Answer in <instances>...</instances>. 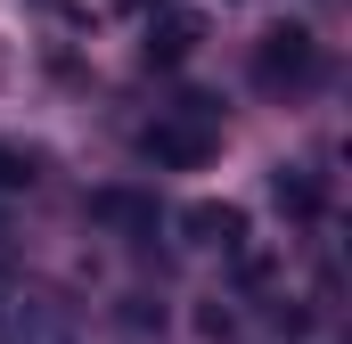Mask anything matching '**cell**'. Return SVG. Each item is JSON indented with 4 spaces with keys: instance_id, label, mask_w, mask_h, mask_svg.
I'll return each instance as SVG.
<instances>
[{
    "instance_id": "obj_3",
    "label": "cell",
    "mask_w": 352,
    "mask_h": 344,
    "mask_svg": "<svg viewBox=\"0 0 352 344\" xmlns=\"http://www.w3.org/2000/svg\"><path fill=\"white\" fill-rule=\"evenodd\" d=\"M90 222H107L123 238H156V197H140V189H90Z\"/></svg>"
},
{
    "instance_id": "obj_7",
    "label": "cell",
    "mask_w": 352,
    "mask_h": 344,
    "mask_svg": "<svg viewBox=\"0 0 352 344\" xmlns=\"http://www.w3.org/2000/svg\"><path fill=\"white\" fill-rule=\"evenodd\" d=\"M33 180H41V164H33L25 148H8V140H0V189H33Z\"/></svg>"
},
{
    "instance_id": "obj_6",
    "label": "cell",
    "mask_w": 352,
    "mask_h": 344,
    "mask_svg": "<svg viewBox=\"0 0 352 344\" xmlns=\"http://www.w3.org/2000/svg\"><path fill=\"white\" fill-rule=\"evenodd\" d=\"M197 41H205V25H197L188 8H173V17H156V25H148L140 58H148V66H180V58H197Z\"/></svg>"
},
{
    "instance_id": "obj_4",
    "label": "cell",
    "mask_w": 352,
    "mask_h": 344,
    "mask_svg": "<svg viewBox=\"0 0 352 344\" xmlns=\"http://www.w3.org/2000/svg\"><path fill=\"white\" fill-rule=\"evenodd\" d=\"M270 197H278L287 222H320V213H328V180H320L311 164H278L270 172Z\"/></svg>"
},
{
    "instance_id": "obj_2",
    "label": "cell",
    "mask_w": 352,
    "mask_h": 344,
    "mask_svg": "<svg viewBox=\"0 0 352 344\" xmlns=\"http://www.w3.org/2000/svg\"><path fill=\"white\" fill-rule=\"evenodd\" d=\"M254 83H263L270 98L311 90V83H320V41H311L303 25H270L263 41H254Z\"/></svg>"
},
{
    "instance_id": "obj_1",
    "label": "cell",
    "mask_w": 352,
    "mask_h": 344,
    "mask_svg": "<svg viewBox=\"0 0 352 344\" xmlns=\"http://www.w3.org/2000/svg\"><path fill=\"white\" fill-rule=\"evenodd\" d=\"M213 148H221V115H213V98H180L173 115H156V123L140 131V156L164 164V172H197Z\"/></svg>"
},
{
    "instance_id": "obj_5",
    "label": "cell",
    "mask_w": 352,
    "mask_h": 344,
    "mask_svg": "<svg viewBox=\"0 0 352 344\" xmlns=\"http://www.w3.org/2000/svg\"><path fill=\"white\" fill-rule=\"evenodd\" d=\"M180 230H188L197 246L246 255V213H238V205H213V197H205V205H188V213H180Z\"/></svg>"
}]
</instances>
